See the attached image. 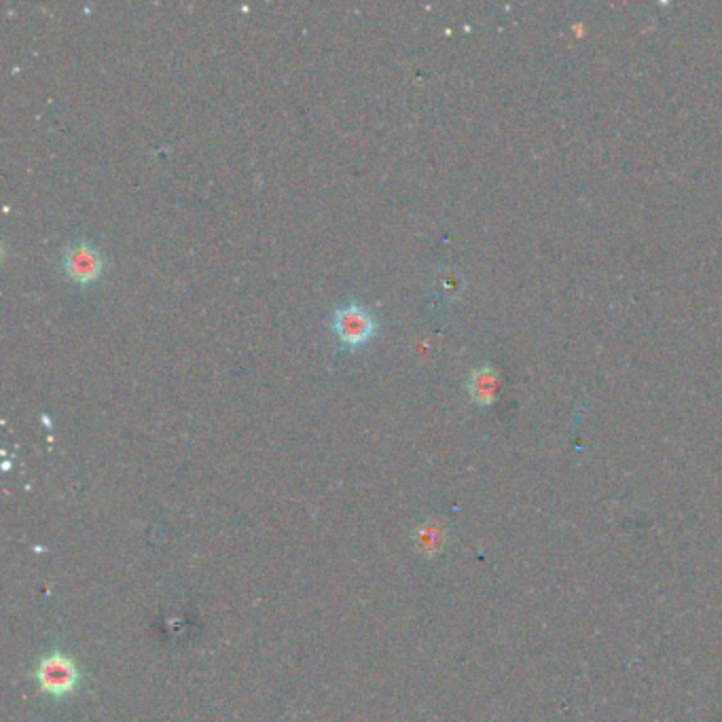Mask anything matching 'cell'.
I'll return each instance as SVG.
<instances>
[{"label":"cell","mask_w":722,"mask_h":722,"mask_svg":"<svg viewBox=\"0 0 722 722\" xmlns=\"http://www.w3.org/2000/svg\"><path fill=\"white\" fill-rule=\"evenodd\" d=\"M39 682L49 695H66L77 682V667L64 655H51L39 667Z\"/></svg>","instance_id":"2"},{"label":"cell","mask_w":722,"mask_h":722,"mask_svg":"<svg viewBox=\"0 0 722 722\" xmlns=\"http://www.w3.org/2000/svg\"><path fill=\"white\" fill-rule=\"evenodd\" d=\"M441 291H443V293H458V291H460V288H458V278H456L454 274L445 272V274H443V282H441Z\"/></svg>","instance_id":"5"},{"label":"cell","mask_w":722,"mask_h":722,"mask_svg":"<svg viewBox=\"0 0 722 722\" xmlns=\"http://www.w3.org/2000/svg\"><path fill=\"white\" fill-rule=\"evenodd\" d=\"M468 392L479 405L494 403L498 394V373L492 367H479L468 377Z\"/></svg>","instance_id":"4"},{"label":"cell","mask_w":722,"mask_h":722,"mask_svg":"<svg viewBox=\"0 0 722 722\" xmlns=\"http://www.w3.org/2000/svg\"><path fill=\"white\" fill-rule=\"evenodd\" d=\"M64 267L72 280L79 284H89L98 280L102 272V257L92 244L79 242L66 252Z\"/></svg>","instance_id":"3"},{"label":"cell","mask_w":722,"mask_h":722,"mask_svg":"<svg viewBox=\"0 0 722 722\" xmlns=\"http://www.w3.org/2000/svg\"><path fill=\"white\" fill-rule=\"evenodd\" d=\"M335 335L339 337L341 344L346 346H363L369 341V337L375 331V320L373 316L363 308V305H344V308L337 310L333 320Z\"/></svg>","instance_id":"1"}]
</instances>
